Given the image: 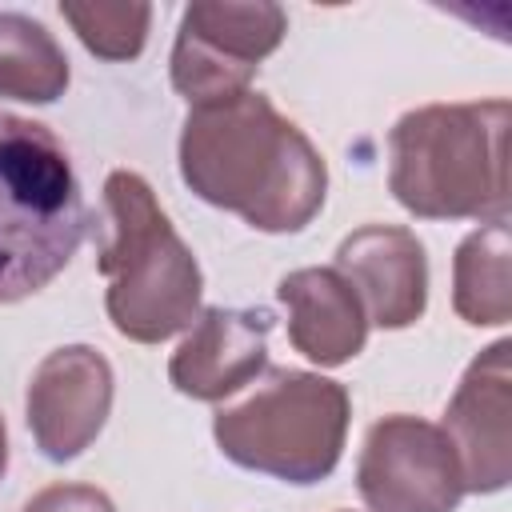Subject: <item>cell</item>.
Returning <instances> with one entry per match:
<instances>
[{"mask_svg":"<svg viewBox=\"0 0 512 512\" xmlns=\"http://www.w3.org/2000/svg\"><path fill=\"white\" fill-rule=\"evenodd\" d=\"M180 176L204 204L236 212L260 232H300L328 192L324 156L252 88L188 112Z\"/></svg>","mask_w":512,"mask_h":512,"instance_id":"1","label":"cell"},{"mask_svg":"<svg viewBox=\"0 0 512 512\" xmlns=\"http://www.w3.org/2000/svg\"><path fill=\"white\" fill-rule=\"evenodd\" d=\"M508 100L428 104L388 132V188L420 220L508 216Z\"/></svg>","mask_w":512,"mask_h":512,"instance_id":"2","label":"cell"},{"mask_svg":"<svg viewBox=\"0 0 512 512\" xmlns=\"http://www.w3.org/2000/svg\"><path fill=\"white\" fill-rule=\"evenodd\" d=\"M88 232L80 180L56 132L0 112V304L48 288Z\"/></svg>","mask_w":512,"mask_h":512,"instance_id":"3","label":"cell"},{"mask_svg":"<svg viewBox=\"0 0 512 512\" xmlns=\"http://www.w3.org/2000/svg\"><path fill=\"white\" fill-rule=\"evenodd\" d=\"M108 240L100 248V276H108V320L136 344H160L200 316L204 276L172 220L156 204L144 176L120 168L104 180Z\"/></svg>","mask_w":512,"mask_h":512,"instance_id":"4","label":"cell"},{"mask_svg":"<svg viewBox=\"0 0 512 512\" xmlns=\"http://www.w3.org/2000/svg\"><path fill=\"white\" fill-rule=\"evenodd\" d=\"M212 436L220 452L248 472L288 484H316L340 464L348 436V392L328 376L276 368L244 404L216 412Z\"/></svg>","mask_w":512,"mask_h":512,"instance_id":"5","label":"cell"},{"mask_svg":"<svg viewBox=\"0 0 512 512\" xmlns=\"http://www.w3.org/2000/svg\"><path fill=\"white\" fill-rule=\"evenodd\" d=\"M288 16L280 4L196 0L180 16L172 48V88L196 108L248 92L260 60L280 48Z\"/></svg>","mask_w":512,"mask_h":512,"instance_id":"6","label":"cell"},{"mask_svg":"<svg viewBox=\"0 0 512 512\" xmlns=\"http://www.w3.org/2000/svg\"><path fill=\"white\" fill-rule=\"evenodd\" d=\"M356 488L368 512H456L464 500L460 460L444 428L420 416H384L368 428Z\"/></svg>","mask_w":512,"mask_h":512,"instance_id":"7","label":"cell"},{"mask_svg":"<svg viewBox=\"0 0 512 512\" xmlns=\"http://www.w3.org/2000/svg\"><path fill=\"white\" fill-rule=\"evenodd\" d=\"M24 408L36 448L56 464L76 460L108 420L112 364L88 344H64L32 372Z\"/></svg>","mask_w":512,"mask_h":512,"instance_id":"8","label":"cell"},{"mask_svg":"<svg viewBox=\"0 0 512 512\" xmlns=\"http://www.w3.org/2000/svg\"><path fill=\"white\" fill-rule=\"evenodd\" d=\"M508 340L484 348L444 412V436L460 460L464 492H500L512 480V368Z\"/></svg>","mask_w":512,"mask_h":512,"instance_id":"9","label":"cell"},{"mask_svg":"<svg viewBox=\"0 0 512 512\" xmlns=\"http://www.w3.org/2000/svg\"><path fill=\"white\" fill-rule=\"evenodd\" d=\"M336 272L380 328H408L428 308V256L400 224H364L336 248Z\"/></svg>","mask_w":512,"mask_h":512,"instance_id":"10","label":"cell"},{"mask_svg":"<svg viewBox=\"0 0 512 512\" xmlns=\"http://www.w3.org/2000/svg\"><path fill=\"white\" fill-rule=\"evenodd\" d=\"M268 312L204 308L172 352L168 380L192 400H224L268 364Z\"/></svg>","mask_w":512,"mask_h":512,"instance_id":"11","label":"cell"},{"mask_svg":"<svg viewBox=\"0 0 512 512\" xmlns=\"http://www.w3.org/2000/svg\"><path fill=\"white\" fill-rule=\"evenodd\" d=\"M288 308V340L320 368L348 364L368 340V312L336 268H296L276 288Z\"/></svg>","mask_w":512,"mask_h":512,"instance_id":"12","label":"cell"},{"mask_svg":"<svg viewBox=\"0 0 512 512\" xmlns=\"http://www.w3.org/2000/svg\"><path fill=\"white\" fill-rule=\"evenodd\" d=\"M508 224L488 220L484 228L468 232L452 260V304L456 316L492 328L512 320V276H508Z\"/></svg>","mask_w":512,"mask_h":512,"instance_id":"13","label":"cell"},{"mask_svg":"<svg viewBox=\"0 0 512 512\" xmlns=\"http://www.w3.org/2000/svg\"><path fill=\"white\" fill-rule=\"evenodd\" d=\"M68 76V56L40 20L0 12V96L52 104L64 96Z\"/></svg>","mask_w":512,"mask_h":512,"instance_id":"14","label":"cell"},{"mask_svg":"<svg viewBox=\"0 0 512 512\" xmlns=\"http://www.w3.org/2000/svg\"><path fill=\"white\" fill-rule=\"evenodd\" d=\"M60 16L72 24V32L80 36V44L100 56V60H136L144 40H148V24H152V4H104V0H88V4H60Z\"/></svg>","mask_w":512,"mask_h":512,"instance_id":"15","label":"cell"},{"mask_svg":"<svg viewBox=\"0 0 512 512\" xmlns=\"http://www.w3.org/2000/svg\"><path fill=\"white\" fill-rule=\"evenodd\" d=\"M24 512H116V504L92 484H52L36 492Z\"/></svg>","mask_w":512,"mask_h":512,"instance_id":"16","label":"cell"},{"mask_svg":"<svg viewBox=\"0 0 512 512\" xmlns=\"http://www.w3.org/2000/svg\"><path fill=\"white\" fill-rule=\"evenodd\" d=\"M4 468H8V432H4V416H0V480H4Z\"/></svg>","mask_w":512,"mask_h":512,"instance_id":"17","label":"cell"}]
</instances>
